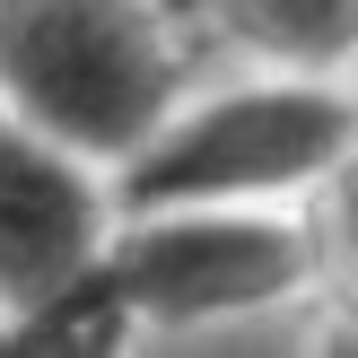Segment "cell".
<instances>
[{
  "mask_svg": "<svg viewBox=\"0 0 358 358\" xmlns=\"http://www.w3.org/2000/svg\"><path fill=\"white\" fill-rule=\"evenodd\" d=\"M184 96V52L149 0H0V105L62 149L122 166Z\"/></svg>",
  "mask_w": 358,
  "mask_h": 358,
  "instance_id": "cell-1",
  "label": "cell"
},
{
  "mask_svg": "<svg viewBox=\"0 0 358 358\" xmlns=\"http://www.w3.org/2000/svg\"><path fill=\"white\" fill-rule=\"evenodd\" d=\"M358 157V105L315 70L254 79L227 96L175 105L149 140L114 166V210H175V201H280L297 184L341 175Z\"/></svg>",
  "mask_w": 358,
  "mask_h": 358,
  "instance_id": "cell-2",
  "label": "cell"
},
{
  "mask_svg": "<svg viewBox=\"0 0 358 358\" xmlns=\"http://www.w3.org/2000/svg\"><path fill=\"white\" fill-rule=\"evenodd\" d=\"M105 271L140 332H201L297 297L315 271V245L262 201H175V210H114Z\"/></svg>",
  "mask_w": 358,
  "mask_h": 358,
  "instance_id": "cell-3",
  "label": "cell"
},
{
  "mask_svg": "<svg viewBox=\"0 0 358 358\" xmlns=\"http://www.w3.org/2000/svg\"><path fill=\"white\" fill-rule=\"evenodd\" d=\"M105 227H114L105 166L0 105V315L79 280L105 254Z\"/></svg>",
  "mask_w": 358,
  "mask_h": 358,
  "instance_id": "cell-4",
  "label": "cell"
},
{
  "mask_svg": "<svg viewBox=\"0 0 358 358\" xmlns=\"http://www.w3.org/2000/svg\"><path fill=\"white\" fill-rule=\"evenodd\" d=\"M131 332H140V324H131V306H122L114 271H105V254H96L79 280H62V289L9 306L0 358H114Z\"/></svg>",
  "mask_w": 358,
  "mask_h": 358,
  "instance_id": "cell-5",
  "label": "cell"
},
{
  "mask_svg": "<svg viewBox=\"0 0 358 358\" xmlns=\"http://www.w3.org/2000/svg\"><path fill=\"white\" fill-rule=\"evenodd\" d=\"M219 27L280 70H332L358 52V0H219Z\"/></svg>",
  "mask_w": 358,
  "mask_h": 358,
  "instance_id": "cell-6",
  "label": "cell"
},
{
  "mask_svg": "<svg viewBox=\"0 0 358 358\" xmlns=\"http://www.w3.org/2000/svg\"><path fill=\"white\" fill-rule=\"evenodd\" d=\"M332 227H341V254L358 262V157H341V210H332Z\"/></svg>",
  "mask_w": 358,
  "mask_h": 358,
  "instance_id": "cell-7",
  "label": "cell"
}]
</instances>
